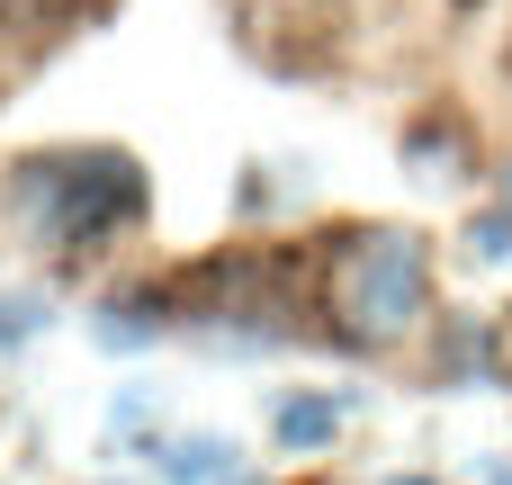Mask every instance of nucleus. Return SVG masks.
<instances>
[{"instance_id": "obj_3", "label": "nucleus", "mask_w": 512, "mask_h": 485, "mask_svg": "<svg viewBox=\"0 0 512 485\" xmlns=\"http://www.w3.org/2000/svg\"><path fill=\"white\" fill-rule=\"evenodd\" d=\"M153 459H162V485H234V450L225 441H171Z\"/></svg>"}, {"instance_id": "obj_8", "label": "nucleus", "mask_w": 512, "mask_h": 485, "mask_svg": "<svg viewBox=\"0 0 512 485\" xmlns=\"http://www.w3.org/2000/svg\"><path fill=\"white\" fill-rule=\"evenodd\" d=\"M45 333V306L36 297H0V342H36Z\"/></svg>"}, {"instance_id": "obj_5", "label": "nucleus", "mask_w": 512, "mask_h": 485, "mask_svg": "<svg viewBox=\"0 0 512 485\" xmlns=\"http://www.w3.org/2000/svg\"><path fill=\"white\" fill-rule=\"evenodd\" d=\"M153 333H162V306H144V297H117V306H99V342L135 351V342H153Z\"/></svg>"}, {"instance_id": "obj_7", "label": "nucleus", "mask_w": 512, "mask_h": 485, "mask_svg": "<svg viewBox=\"0 0 512 485\" xmlns=\"http://www.w3.org/2000/svg\"><path fill=\"white\" fill-rule=\"evenodd\" d=\"M468 252H477V261H504V252H512V198H504V207H486V216L468 225Z\"/></svg>"}, {"instance_id": "obj_10", "label": "nucleus", "mask_w": 512, "mask_h": 485, "mask_svg": "<svg viewBox=\"0 0 512 485\" xmlns=\"http://www.w3.org/2000/svg\"><path fill=\"white\" fill-rule=\"evenodd\" d=\"M495 485H512V468H495Z\"/></svg>"}, {"instance_id": "obj_9", "label": "nucleus", "mask_w": 512, "mask_h": 485, "mask_svg": "<svg viewBox=\"0 0 512 485\" xmlns=\"http://www.w3.org/2000/svg\"><path fill=\"white\" fill-rule=\"evenodd\" d=\"M387 485H432V477H387Z\"/></svg>"}, {"instance_id": "obj_1", "label": "nucleus", "mask_w": 512, "mask_h": 485, "mask_svg": "<svg viewBox=\"0 0 512 485\" xmlns=\"http://www.w3.org/2000/svg\"><path fill=\"white\" fill-rule=\"evenodd\" d=\"M423 297H432V261L405 225H360L333 243V270H324V315L342 342L360 351H387L423 324Z\"/></svg>"}, {"instance_id": "obj_4", "label": "nucleus", "mask_w": 512, "mask_h": 485, "mask_svg": "<svg viewBox=\"0 0 512 485\" xmlns=\"http://www.w3.org/2000/svg\"><path fill=\"white\" fill-rule=\"evenodd\" d=\"M333 423H342V405H324V396H288V405H279V441H288V450L333 441Z\"/></svg>"}, {"instance_id": "obj_6", "label": "nucleus", "mask_w": 512, "mask_h": 485, "mask_svg": "<svg viewBox=\"0 0 512 485\" xmlns=\"http://www.w3.org/2000/svg\"><path fill=\"white\" fill-rule=\"evenodd\" d=\"M414 162H423V180H459L450 162H459V126H414Z\"/></svg>"}, {"instance_id": "obj_11", "label": "nucleus", "mask_w": 512, "mask_h": 485, "mask_svg": "<svg viewBox=\"0 0 512 485\" xmlns=\"http://www.w3.org/2000/svg\"><path fill=\"white\" fill-rule=\"evenodd\" d=\"M504 198H512V180H504Z\"/></svg>"}, {"instance_id": "obj_2", "label": "nucleus", "mask_w": 512, "mask_h": 485, "mask_svg": "<svg viewBox=\"0 0 512 485\" xmlns=\"http://www.w3.org/2000/svg\"><path fill=\"white\" fill-rule=\"evenodd\" d=\"M9 207H18V225H27V234H45V243H63V252H90V243H108L117 225H135V216H144V171H135L126 153H63V162H27V171H18V189H9Z\"/></svg>"}]
</instances>
